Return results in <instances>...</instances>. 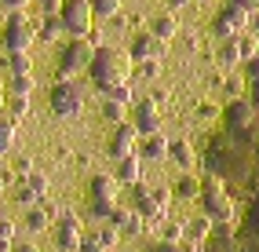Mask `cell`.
<instances>
[{"mask_svg": "<svg viewBox=\"0 0 259 252\" xmlns=\"http://www.w3.org/2000/svg\"><path fill=\"white\" fill-rule=\"evenodd\" d=\"M37 201H40V194H33L29 187H22V190H19V205H22V208H33Z\"/></svg>", "mask_w": 259, "mask_h": 252, "instance_id": "74e56055", "label": "cell"}, {"mask_svg": "<svg viewBox=\"0 0 259 252\" xmlns=\"http://www.w3.org/2000/svg\"><path fill=\"white\" fill-rule=\"evenodd\" d=\"M0 190H4V179H0Z\"/></svg>", "mask_w": 259, "mask_h": 252, "instance_id": "11a10c76", "label": "cell"}, {"mask_svg": "<svg viewBox=\"0 0 259 252\" xmlns=\"http://www.w3.org/2000/svg\"><path fill=\"white\" fill-rule=\"evenodd\" d=\"M230 4H237V8H245L248 15H252V11H259V0H230Z\"/></svg>", "mask_w": 259, "mask_h": 252, "instance_id": "ee69618b", "label": "cell"}, {"mask_svg": "<svg viewBox=\"0 0 259 252\" xmlns=\"http://www.w3.org/2000/svg\"><path fill=\"white\" fill-rule=\"evenodd\" d=\"M88 70H92V80L99 84V88L110 92V88H117V84H128L132 62L120 52H113V48H95V59H92Z\"/></svg>", "mask_w": 259, "mask_h": 252, "instance_id": "6da1fadb", "label": "cell"}, {"mask_svg": "<svg viewBox=\"0 0 259 252\" xmlns=\"http://www.w3.org/2000/svg\"><path fill=\"white\" fill-rule=\"evenodd\" d=\"M37 4H40V8H44L48 15H55V11L62 8V0H37Z\"/></svg>", "mask_w": 259, "mask_h": 252, "instance_id": "7bdbcfd3", "label": "cell"}, {"mask_svg": "<svg viewBox=\"0 0 259 252\" xmlns=\"http://www.w3.org/2000/svg\"><path fill=\"white\" fill-rule=\"evenodd\" d=\"M15 168H19V172L26 176V172H33V161H26V157H22V161H19V164H15Z\"/></svg>", "mask_w": 259, "mask_h": 252, "instance_id": "c3c4849f", "label": "cell"}, {"mask_svg": "<svg viewBox=\"0 0 259 252\" xmlns=\"http://www.w3.org/2000/svg\"><path fill=\"white\" fill-rule=\"evenodd\" d=\"M132 124L139 128V136H150V132H161V110L153 99H143L139 106H135V117H132Z\"/></svg>", "mask_w": 259, "mask_h": 252, "instance_id": "8fae6325", "label": "cell"}, {"mask_svg": "<svg viewBox=\"0 0 259 252\" xmlns=\"http://www.w3.org/2000/svg\"><path fill=\"white\" fill-rule=\"evenodd\" d=\"M150 33H153V37H161V40L168 44V40L179 33V19H176V15H157V19L150 22Z\"/></svg>", "mask_w": 259, "mask_h": 252, "instance_id": "ac0fdd59", "label": "cell"}, {"mask_svg": "<svg viewBox=\"0 0 259 252\" xmlns=\"http://www.w3.org/2000/svg\"><path fill=\"white\" fill-rule=\"evenodd\" d=\"M120 230H124V234H143V230H146V220H143L139 212H132V216H128V223L120 227Z\"/></svg>", "mask_w": 259, "mask_h": 252, "instance_id": "d6a6232c", "label": "cell"}, {"mask_svg": "<svg viewBox=\"0 0 259 252\" xmlns=\"http://www.w3.org/2000/svg\"><path fill=\"white\" fill-rule=\"evenodd\" d=\"M135 150H139V128H135L132 121H120V124H117V132L110 136V157L117 161V157L135 154Z\"/></svg>", "mask_w": 259, "mask_h": 252, "instance_id": "ba28073f", "label": "cell"}, {"mask_svg": "<svg viewBox=\"0 0 259 252\" xmlns=\"http://www.w3.org/2000/svg\"><path fill=\"white\" fill-rule=\"evenodd\" d=\"M168 52V44L161 37H153V33H135V40H132V59L135 62H143V59H164Z\"/></svg>", "mask_w": 259, "mask_h": 252, "instance_id": "30bf717a", "label": "cell"}, {"mask_svg": "<svg viewBox=\"0 0 259 252\" xmlns=\"http://www.w3.org/2000/svg\"><path fill=\"white\" fill-rule=\"evenodd\" d=\"M0 252H11V245H8V241H0Z\"/></svg>", "mask_w": 259, "mask_h": 252, "instance_id": "f5cc1de1", "label": "cell"}, {"mask_svg": "<svg viewBox=\"0 0 259 252\" xmlns=\"http://www.w3.org/2000/svg\"><path fill=\"white\" fill-rule=\"evenodd\" d=\"M241 59H245V52H241V40H237V37H230L227 44L219 48V62H223V66H237Z\"/></svg>", "mask_w": 259, "mask_h": 252, "instance_id": "44dd1931", "label": "cell"}, {"mask_svg": "<svg viewBox=\"0 0 259 252\" xmlns=\"http://www.w3.org/2000/svg\"><path fill=\"white\" fill-rule=\"evenodd\" d=\"M4 110H11L15 117L29 113V95H4Z\"/></svg>", "mask_w": 259, "mask_h": 252, "instance_id": "484cf974", "label": "cell"}, {"mask_svg": "<svg viewBox=\"0 0 259 252\" xmlns=\"http://www.w3.org/2000/svg\"><path fill=\"white\" fill-rule=\"evenodd\" d=\"M0 37H4V48H8V52H29L37 33H33V22L26 19L22 11H11V19L4 22V33H0Z\"/></svg>", "mask_w": 259, "mask_h": 252, "instance_id": "52a82bcc", "label": "cell"}, {"mask_svg": "<svg viewBox=\"0 0 259 252\" xmlns=\"http://www.w3.org/2000/svg\"><path fill=\"white\" fill-rule=\"evenodd\" d=\"M128 216H132L128 208H117V205H113V212H110V220H106V223H110V227H124V223H128Z\"/></svg>", "mask_w": 259, "mask_h": 252, "instance_id": "8d00e7d4", "label": "cell"}, {"mask_svg": "<svg viewBox=\"0 0 259 252\" xmlns=\"http://www.w3.org/2000/svg\"><path fill=\"white\" fill-rule=\"evenodd\" d=\"M248 124H255V106L252 103H230L227 106V132H241V128H248Z\"/></svg>", "mask_w": 259, "mask_h": 252, "instance_id": "4fadbf2b", "label": "cell"}, {"mask_svg": "<svg viewBox=\"0 0 259 252\" xmlns=\"http://www.w3.org/2000/svg\"><path fill=\"white\" fill-rule=\"evenodd\" d=\"M248 80H259V52L248 59Z\"/></svg>", "mask_w": 259, "mask_h": 252, "instance_id": "60d3db41", "label": "cell"}, {"mask_svg": "<svg viewBox=\"0 0 259 252\" xmlns=\"http://www.w3.org/2000/svg\"><path fill=\"white\" fill-rule=\"evenodd\" d=\"M139 157L146 161H164L168 157V139L161 136V132H150V136H139V150H135Z\"/></svg>", "mask_w": 259, "mask_h": 252, "instance_id": "5bb4252c", "label": "cell"}, {"mask_svg": "<svg viewBox=\"0 0 259 252\" xmlns=\"http://www.w3.org/2000/svg\"><path fill=\"white\" fill-rule=\"evenodd\" d=\"M48 106H51V113H59V117H77V113L84 110V92H80V84L70 80V77H62L59 84H51Z\"/></svg>", "mask_w": 259, "mask_h": 252, "instance_id": "3957f363", "label": "cell"}, {"mask_svg": "<svg viewBox=\"0 0 259 252\" xmlns=\"http://www.w3.org/2000/svg\"><path fill=\"white\" fill-rule=\"evenodd\" d=\"M110 99H117V103L132 106V88H128V84H117V88H110Z\"/></svg>", "mask_w": 259, "mask_h": 252, "instance_id": "836d02e7", "label": "cell"}, {"mask_svg": "<svg viewBox=\"0 0 259 252\" xmlns=\"http://www.w3.org/2000/svg\"><path fill=\"white\" fill-rule=\"evenodd\" d=\"M183 234H186V223H168L164 227V234H161V241H183Z\"/></svg>", "mask_w": 259, "mask_h": 252, "instance_id": "1f68e13d", "label": "cell"}, {"mask_svg": "<svg viewBox=\"0 0 259 252\" xmlns=\"http://www.w3.org/2000/svg\"><path fill=\"white\" fill-rule=\"evenodd\" d=\"M248 26H252L255 37H259V11H252V15H248Z\"/></svg>", "mask_w": 259, "mask_h": 252, "instance_id": "7dc6e473", "label": "cell"}, {"mask_svg": "<svg viewBox=\"0 0 259 252\" xmlns=\"http://www.w3.org/2000/svg\"><path fill=\"white\" fill-rule=\"evenodd\" d=\"M252 106L259 110V80H252Z\"/></svg>", "mask_w": 259, "mask_h": 252, "instance_id": "681fc988", "label": "cell"}, {"mask_svg": "<svg viewBox=\"0 0 259 252\" xmlns=\"http://www.w3.org/2000/svg\"><path fill=\"white\" fill-rule=\"evenodd\" d=\"M88 194H92V201H110V205H117L120 183H117V176H92Z\"/></svg>", "mask_w": 259, "mask_h": 252, "instance_id": "7c38bea8", "label": "cell"}, {"mask_svg": "<svg viewBox=\"0 0 259 252\" xmlns=\"http://www.w3.org/2000/svg\"><path fill=\"white\" fill-rule=\"evenodd\" d=\"M176 194H179V197H201V183H197L194 176H183V179L176 183Z\"/></svg>", "mask_w": 259, "mask_h": 252, "instance_id": "f1b7e54d", "label": "cell"}, {"mask_svg": "<svg viewBox=\"0 0 259 252\" xmlns=\"http://www.w3.org/2000/svg\"><path fill=\"white\" fill-rule=\"evenodd\" d=\"M92 15L95 19H117L120 15V0H92Z\"/></svg>", "mask_w": 259, "mask_h": 252, "instance_id": "603a6c76", "label": "cell"}, {"mask_svg": "<svg viewBox=\"0 0 259 252\" xmlns=\"http://www.w3.org/2000/svg\"><path fill=\"white\" fill-rule=\"evenodd\" d=\"M0 113H4V92H0Z\"/></svg>", "mask_w": 259, "mask_h": 252, "instance_id": "db71d44e", "label": "cell"}, {"mask_svg": "<svg viewBox=\"0 0 259 252\" xmlns=\"http://www.w3.org/2000/svg\"><path fill=\"white\" fill-rule=\"evenodd\" d=\"M26 187H29L33 194H40V197H44L51 183H48V176H44V172H37V168H33V172H26Z\"/></svg>", "mask_w": 259, "mask_h": 252, "instance_id": "83f0119b", "label": "cell"}, {"mask_svg": "<svg viewBox=\"0 0 259 252\" xmlns=\"http://www.w3.org/2000/svg\"><path fill=\"white\" fill-rule=\"evenodd\" d=\"M186 4H194V0H168V8H186Z\"/></svg>", "mask_w": 259, "mask_h": 252, "instance_id": "f907efd6", "label": "cell"}, {"mask_svg": "<svg viewBox=\"0 0 259 252\" xmlns=\"http://www.w3.org/2000/svg\"><path fill=\"white\" fill-rule=\"evenodd\" d=\"M48 227H51V208H40V205H33V208L26 212V230L40 234V230H48Z\"/></svg>", "mask_w": 259, "mask_h": 252, "instance_id": "d6986e66", "label": "cell"}, {"mask_svg": "<svg viewBox=\"0 0 259 252\" xmlns=\"http://www.w3.org/2000/svg\"><path fill=\"white\" fill-rule=\"evenodd\" d=\"M168 157L179 168H197V154H194V146L186 139H168Z\"/></svg>", "mask_w": 259, "mask_h": 252, "instance_id": "9a60e30c", "label": "cell"}, {"mask_svg": "<svg viewBox=\"0 0 259 252\" xmlns=\"http://www.w3.org/2000/svg\"><path fill=\"white\" fill-rule=\"evenodd\" d=\"M201 4H204V0H201Z\"/></svg>", "mask_w": 259, "mask_h": 252, "instance_id": "9f6ffc18", "label": "cell"}, {"mask_svg": "<svg viewBox=\"0 0 259 252\" xmlns=\"http://www.w3.org/2000/svg\"><path fill=\"white\" fill-rule=\"evenodd\" d=\"M0 4H4L8 11H22V8L29 4V0H0Z\"/></svg>", "mask_w": 259, "mask_h": 252, "instance_id": "f6af8a7d", "label": "cell"}, {"mask_svg": "<svg viewBox=\"0 0 259 252\" xmlns=\"http://www.w3.org/2000/svg\"><path fill=\"white\" fill-rule=\"evenodd\" d=\"M62 33H66V29H62V22H59V19H51V15H48V22L40 26V33H37V37H40V40H48V44H55V40L62 37Z\"/></svg>", "mask_w": 259, "mask_h": 252, "instance_id": "d4e9b609", "label": "cell"}, {"mask_svg": "<svg viewBox=\"0 0 259 252\" xmlns=\"http://www.w3.org/2000/svg\"><path fill=\"white\" fill-rule=\"evenodd\" d=\"M92 59H95V44L88 37H73L62 48V55H59V70H62V77H73L80 70H88Z\"/></svg>", "mask_w": 259, "mask_h": 252, "instance_id": "5b68a950", "label": "cell"}, {"mask_svg": "<svg viewBox=\"0 0 259 252\" xmlns=\"http://www.w3.org/2000/svg\"><path fill=\"white\" fill-rule=\"evenodd\" d=\"M15 146V121H0V154Z\"/></svg>", "mask_w": 259, "mask_h": 252, "instance_id": "4dcf8cb0", "label": "cell"}, {"mask_svg": "<svg viewBox=\"0 0 259 252\" xmlns=\"http://www.w3.org/2000/svg\"><path fill=\"white\" fill-rule=\"evenodd\" d=\"M139 154H128V157H117V168H113V176L117 183H139Z\"/></svg>", "mask_w": 259, "mask_h": 252, "instance_id": "2e32d148", "label": "cell"}, {"mask_svg": "<svg viewBox=\"0 0 259 252\" xmlns=\"http://www.w3.org/2000/svg\"><path fill=\"white\" fill-rule=\"evenodd\" d=\"M59 22H62L66 33H73V37H88L92 26H95L92 0H62V8H59Z\"/></svg>", "mask_w": 259, "mask_h": 252, "instance_id": "277c9868", "label": "cell"}, {"mask_svg": "<svg viewBox=\"0 0 259 252\" xmlns=\"http://www.w3.org/2000/svg\"><path fill=\"white\" fill-rule=\"evenodd\" d=\"M8 73L11 77H19V73H33V59H29V52H8Z\"/></svg>", "mask_w": 259, "mask_h": 252, "instance_id": "ffe728a7", "label": "cell"}, {"mask_svg": "<svg viewBox=\"0 0 259 252\" xmlns=\"http://www.w3.org/2000/svg\"><path fill=\"white\" fill-rule=\"evenodd\" d=\"M139 73H143V77H157V73H161V59H143V62H139Z\"/></svg>", "mask_w": 259, "mask_h": 252, "instance_id": "e575fe53", "label": "cell"}, {"mask_svg": "<svg viewBox=\"0 0 259 252\" xmlns=\"http://www.w3.org/2000/svg\"><path fill=\"white\" fill-rule=\"evenodd\" d=\"M186 234H190V241H204L212 234V220H208V216H201V220L186 223Z\"/></svg>", "mask_w": 259, "mask_h": 252, "instance_id": "cb8c5ba5", "label": "cell"}, {"mask_svg": "<svg viewBox=\"0 0 259 252\" xmlns=\"http://www.w3.org/2000/svg\"><path fill=\"white\" fill-rule=\"evenodd\" d=\"M102 113H106V121L120 124V121H124V113H128V106H124V103H117V99H106V106H102Z\"/></svg>", "mask_w": 259, "mask_h": 252, "instance_id": "f546056e", "label": "cell"}, {"mask_svg": "<svg viewBox=\"0 0 259 252\" xmlns=\"http://www.w3.org/2000/svg\"><path fill=\"white\" fill-rule=\"evenodd\" d=\"M99 234H102V241H106V248L117 245V230H113V227H99Z\"/></svg>", "mask_w": 259, "mask_h": 252, "instance_id": "ab89813d", "label": "cell"}, {"mask_svg": "<svg viewBox=\"0 0 259 252\" xmlns=\"http://www.w3.org/2000/svg\"><path fill=\"white\" fill-rule=\"evenodd\" d=\"M77 252H106V241H102L99 227L95 230H80V248Z\"/></svg>", "mask_w": 259, "mask_h": 252, "instance_id": "7402d4cb", "label": "cell"}, {"mask_svg": "<svg viewBox=\"0 0 259 252\" xmlns=\"http://www.w3.org/2000/svg\"><path fill=\"white\" fill-rule=\"evenodd\" d=\"M153 252H183V248H179L176 241H161V245H157V248H153Z\"/></svg>", "mask_w": 259, "mask_h": 252, "instance_id": "bcb514c9", "label": "cell"}, {"mask_svg": "<svg viewBox=\"0 0 259 252\" xmlns=\"http://www.w3.org/2000/svg\"><path fill=\"white\" fill-rule=\"evenodd\" d=\"M245 26H248V11L237 8V4L223 8V11L215 15V37H223V40L237 37V29H245Z\"/></svg>", "mask_w": 259, "mask_h": 252, "instance_id": "9c48e42d", "label": "cell"}, {"mask_svg": "<svg viewBox=\"0 0 259 252\" xmlns=\"http://www.w3.org/2000/svg\"><path fill=\"white\" fill-rule=\"evenodd\" d=\"M0 241H8V245H15V223H8V220H0Z\"/></svg>", "mask_w": 259, "mask_h": 252, "instance_id": "f35d334b", "label": "cell"}, {"mask_svg": "<svg viewBox=\"0 0 259 252\" xmlns=\"http://www.w3.org/2000/svg\"><path fill=\"white\" fill-rule=\"evenodd\" d=\"M201 201H204V216L212 223H230L234 220V201L227 194V179L223 176H204L201 179Z\"/></svg>", "mask_w": 259, "mask_h": 252, "instance_id": "7a4b0ae2", "label": "cell"}, {"mask_svg": "<svg viewBox=\"0 0 259 252\" xmlns=\"http://www.w3.org/2000/svg\"><path fill=\"white\" fill-rule=\"evenodd\" d=\"M55 245H59V252H77V248H80V227H73V223H59V230H55Z\"/></svg>", "mask_w": 259, "mask_h": 252, "instance_id": "e0dca14e", "label": "cell"}, {"mask_svg": "<svg viewBox=\"0 0 259 252\" xmlns=\"http://www.w3.org/2000/svg\"><path fill=\"white\" fill-rule=\"evenodd\" d=\"M241 40V52H245V59H252L255 55V40H248V37H237Z\"/></svg>", "mask_w": 259, "mask_h": 252, "instance_id": "b9f144b4", "label": "cell"}, {"mask_svg": "<svg viewBox=\"0 0 259 252\" xmlns=\"http://www.w3.org/2000/svg\"><path fill=\"white\" fill-rule=\"evenodd\" d=\"M110 212H113L110 201H92V216L95 220H110Z\"/></svg>", "mask_w": 259, "mask_h": 252, "instance_id": "d590c367", "label": "cell"}, {"mask_svg": "<svg viewBox=\"0 0 259 252\" xmlns=\"http://www.w3.org/2000/svg\"><path fill=\"white\" fill-rule=\"evenodd\" d=\"M132 197H135V212L143 216V220H164L168 216V194L164 190H150V187H143V183H132Z\"/></svg>", "mask_w": 259, "mask_h": 252, "instance_id": "8992f818", "label": "cell"}, {"mask_svg": "<svg viewBox=\"0 0 259 252\" xmlns=\"http://www.w3.org/2000/svg\"><path fill=\"white\" fill-rule=\"evenodd\" d=\"M15 252H37V245H19Z\"/></svg>", "mask_w": 259, "mask_h": 252, "instance_id": "816d5d0a", "label": "cell"}, {"mask_svg": "<svg viewBox=\"0 0 259 252\" xmlns=\"http://www.w3.org/2000/svg\"><path fill=\"white\" fill-rule=\"evenodd\" d=\"M29 92H33V73H19V77H11L8 95H29Z\"/></svg>", "mask_w": 259, "mask_h": 252, "instance_id": "4316f807", "label": "cell"}]
</instances>
